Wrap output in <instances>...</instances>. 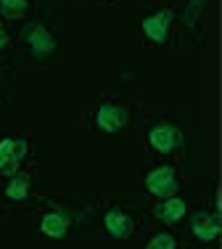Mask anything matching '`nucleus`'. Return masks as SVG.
Here are the masks:
<instances>
[{"label": "nucleus", "instance_id": "6", "mask_svg": "<svg viewBox=\"0 0 222 249\" xmlns=\"http://www.w3.org/2000/svg\"><path fill=\"white\" fill-rule=\"evenodd\" d=\"M98 124H101L103 130H119L122 124H125V111L116 109L114 104H103L101 109H98Z\"/></svg>", "mask_w": 222, "mask_h": 249}, {"label": "nucleus", "instance_id": "2", "mask_svg": "<svg viewBox=\"0 0 222 249\" xmlns=\"http://www.w3.org/2000/svg\"><path fill=\"white\" fill-rule=\"evenodd\" d=\"M145 186H148L151 194H156V196L161 199H172V194L177 191V180H174V173L172 167H156L154 173H148L145 178Z\"/></svg>", "mask_w": 222, "mask_h": 249}, {"label": "nucleus", "instance_id": "5", "mask_svg": "<svg viewBox=\"0 0 222 249\" xmlns=\"http://www.w3.org/2000/svg\"><path fill=\"white\" fill-rule=\"evenodd\" d=\"M190 228H193V233H196L201 241H212L214 236L220 233V220H217L214 215L198 212V215H193V220H190Z\"/></svg>", "mask_w": 222, "mask_h": 249}, {"label": "nucleus", "instance_id": "12", "mask_svg": "<svg viewBox=\"0 0 222 249\" xmlns=\"http://www.w3.org/2000/svg\"><path fill=\"white\" fill-rule=\"evenodd\" d=\"M27 191H29V180L24 175H16L14 180L8 183V188H5V194H8L11 199H24Z\"/></svg>", "mask_w": 222, "mask_h": 249}, {"label": "nucleus", "instance_id": "4", "mask_svg": "<svg viewBox=\"0 0 222 249\" xmlns=\"http://www.w3.org/2000/svg\"><path fill=\"white\" fill-rule=\"evenodd\" d=\"M148 141H151V146H154V149L169 151V149H174V146L180 143V130L169 127V124H159V127L151 130Z\"/></svg>", "mask_w": 222, "mask_h": 249}, {"label": "nucleus", "instance_id": "14", "mask_svg": "<svg viewBox=\"0 0 222 249\" xmlns=\"http://www.w3.org/2000/svg\"><path fill=\"white\" fill-rule=\"evenodd\" d=\"M5 43H8V35H5L3 27H0V48H5Z\"/></svg>", "mask_w": 222, "mask_h": 249}, {"label": "nucleus", "instance_id": "9", "mask_svg": "<svg viewBox=\"0 0 222 249\" xmlns=\"http://www.w3.org/2000/svg\"><path fill=\"white\" fill-rule=\"evenodd\" d=\"M29 48H32L34 56H45V53L53 51V37L45 27H37L32 35H29Z\"/></svg>", "mask_w": 222, "mask_h": 249}, {"label": "nucleus", "instance_id": "7", "mask_svg": "<svg viewBox=\"0 0 222 249\" xmlns=\"http://www.w3.org/2000/svg\"><path fill=\"white\" fill-rule=\"evenodd\" d=\"M106 231L111 236H116V239H125V236L132 233V220L127 215H122V212H109L106 215Z\"/></svg>", "mask_w": 222, "mask_h": 249}, {"label": "nucleus", "instance_id": "8", "mask_svg": "<svg viewBox=\"0 0 222 249\" xmlns=\"http://www.w3.org/2000/svg\"><path fill=\"white\" fill-rule=\"evenodd\" d=\"M40 228H43L45 236H63L66 228H69V217L63 215V212H50V215L43 217Z\"/></svg>", "mask_w": 222, "mask_h": 249}, {"label": "nucleus", "instance_id": "3", "mask_svg": "<svg viewBox=\"0 0 222 249\" xmlns=\"http://www.w3.org/2000/svg\"><path fill=\"white\" fill-rule=\"evenodd\" d=\"M169 21H172V14H169V11H159V14L148 16V19L143 21V32L148 35L154 43H164V40H167Z\"/></svg>", "mask_w": 222, "mask_h": 249}, {"label": "nucleus", "instance_id": "13", "mask_svg": "<svg viewBox=\"0 0 222 249\" xmlns=\"http://www.w3.org/2000/svg\"><path fill=\"white\" fill-rule=\"evenodd\" d=\"M145 249H174V239L169 233H159Z\"/></svg>", "mask_w": 222, "mask_h": 249}, {"label": "nucleus", "instance_id": "10", "mask_svg": "<svg viewBox=\"0 0 222 249\" xmlns=\"http://www.w3.org/2000/svg\"><path fill=\"white\" fill-rule=\"evenodd\" d=\"M183 212H185V201H180V199H167V201H161V204L156 207V217L164 220V223L180 220Z\"/></svg>", "mask_w": 222, "mask_h": 249}, {"label": "nucleus", "instance_id": "1", "mask_svg": "<svg viewBox=\"0 0 222 249\" xmlns=\"http://www.w3.org/2000/svg\"><path fill=\"white\" fill-rule=\"evenodd\" d=\"M24 157H27V141H21V138H3L0 141V173L14 175Z\"/></svg>", "mask_w": 222, "mask_h": 249}, {"label": "nucleus", "instance_id": "11", "mask_svg": "<svg viewBox=\"0 0 222 249\" xmlns=\"http://www.w3.org/2000/svg\"><path fill=\"white\" fill-rule=\"evenodd\" d=\"M0 11L8 19H21L27 11V0H0Z\"/></svg>", "mask_w": 222, "mask_h": 249}]
</instances>
